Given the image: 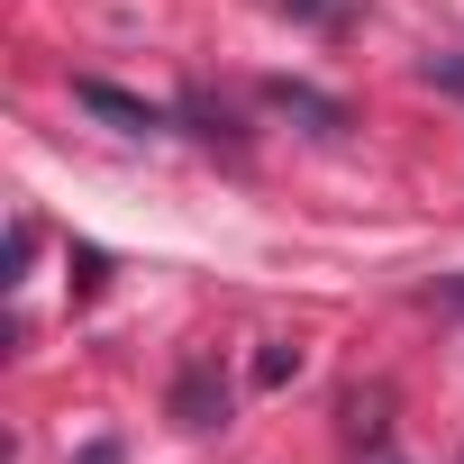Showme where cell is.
I'll return each mask as SVG.
<instances>
[{
  "instance_id": "1",
  "label": "cell",
  "mask_w": 464,
  "mask_h": 464,
  "mask_svg": "<svg viewBox=\"0 0 464 464\" xmlns=\"http://www.w3.org/2000/svg\"><path fill=\"white\" fill-rule=\"evenodd\" d=\"M73 101H82L92 119H110L119 137H155V128H164V110H155V101H137V92H119V82H92V73L73 82Z\"/></svg>"
},
{
  "instance_id": "2",
  "label": "cell",
  "mask_w": 464,
  "mask_h": 464,
  "mask_svg": "<svg viewBox=\"0 0 464 464\" xmlns=\"http://www.w3.org/2000/svg\"><path fill=\"white\" fill-rule=\"evenodd\" d=\"M173 419H182V428H218V419H227V382H218V364H182V382H173Z\"/></svg>"
},
{
  "instance_id": "3",
  "label": "cell",
  "mask_w": 464,
  "mask_h": 464,
  "mask_svg": "<svg viewBox=\"0 0 464 464\" xmlns=\"http://www.w3.org/2000/svg\"><path fill=\"white\" fill-rule=\"evenodd\" d=\"M428 82H437V92H455V101H464V55H428Z\"/></svg>"
},
{
  "instance_id": "4",
  "label": "cell",
  "mask_w": 464,
  "mask_h": 464,
  "mask_svg": "<svg viewBox=\"0 0 464 464\" xmlns=\"http://www.w3.org/2000/svg\"><path fill=\"white\" fill-rule=\"evenodd\" d=\"M301 10H319V0H301Z\"/></svg>"
},
{
  "instance_id": "5",
  "label": "cell",
  "mask_w": 464,
  "mask_h": 464,
  "mask_svg": "<svg viewBox=\"0 0 464 464\" xmlns=\"http://www.w3.org/2000/svg\"><path fill=\"white\" fill-rule=\"evenodd\" d=\"M455 301H464V283H455Z\"/></svg>"
}]
</instances>
